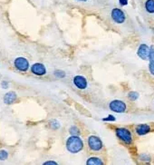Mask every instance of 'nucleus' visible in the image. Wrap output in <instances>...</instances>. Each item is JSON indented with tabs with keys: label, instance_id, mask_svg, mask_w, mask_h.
Instances as JSON below:
<instances>
[{
	"label": "nucleus",
	"instance_id": "nucleus-1",
	"mask_svg": "<svg viewBox=\"0 0 154 165\" xmlns=\"http://www.w3.org/2000/svg\"><path fill=\"white\" fill-rule=\"evenodd\" d=\"M66 148L72 153H77L84 148V142L79 136L72 135L66 141Z\"/></svg>",
	"mask_w": 154,
	"mask_h": 165
},
{
	"label": "nucleus",
	"instance_id": "nucleus-2",
	"mask_svg": "<svg viewBox=\"0 0 154 165\" xmlns=\"http://www.w3.org/2000/svg\"><path fill=\"white\" fill-rule=\"evenodd\" d=\"M116 136L121 140L123 141L126 144H132V133L127 129V128H117L115 131Z\"/></svg>",
	"mask_w": 154,
	"mask_h": 165
},
{
	"label": "nucleus",
	"instance_id": "nucleus-3",
	"mask_svg": "<svg viewBox=\"0 0 154 165\" xmlns=\"http://www.w3.org/2000/svg\"><path fill=\"white\" fill-rule=\"evenodd\" d=\"M109 108L111 111H112L114 113L122 114L126 111V103L121 100H113V101L110 102Z\"/></svg>",
	"mask_w": 154,
	"mask_h": 165
},
{
	"label": "nucleus",
	"instance_id": "nucleus-4",
	"mask_svg": "<svg viewBox=\"0 0 154 165\" xmlns=\"http://www.w3.org/2000/svg\"><path fill=\"white\" fill-rule=\"evenodd\" d=\"M111 19L113 20V22L116 24H122L126 20V16H125L124 12L120 8H113L111 10Z\"/></svg>",
	"mask_w": 154,
	"mask_h": 165
},
{
	"label": "nucleus",
	"instance_id": "nucleus-5",
	"mask_svg": "<svg viewBox=\"0 0 154 165\" xmlns=\"http://www.w3.org/2000/svg\"><path fill=\"white\" fill-rule=\"evenodd\" d=\"M89 148L93 152H99L103 149V141L95 135H91L88 138Z\"/></svg>",
	"mask_w": 154,
	"mask_h": 165
},
{
	"label": "nucleus",
	"instance_id": "nucleus-6",
	"mask_svg": "<svg viewBox=\"0 0 154 165\" xmlns=\"http://www.w3.org/2000/svg\"><path fill=\"white\" fill-rule=\"evenodd\" d=\"M150 52H151V47H149L146 44H141L140 47H138L137 50V55L141 59V60H149L150 56Z\"/></svg>",
	"mask_w": 154,
	"mask_h": 165
},
{
	"label": "nucleus",
	"instance_id": "nucleus-7",
	"mask_svg": "<svg viewBox=\"0 0 154 165\" xmlns=\"http://www.w3.org/2000/svg\"><path fill=\"white\" fill-rule=\"evenodd\" d=\"M73 84L80 90H85L87 88L88 86V83L87 80L85 76L83 75H75L73 79Z\"/></svg>",
	"mask_w": 154,
	"mask_h": 165
},
{
	"label": "nucleus",
	"instance_id": "nucleus-8",
	"mask_svg": "<svg viewBox=\"0 0 154 165\" xmlns=\"http://www.w3.org/2000/svg\"><path fill=\"white\" fill-rule=\"evenodd\" d=\"M15 66L18 70L25 72V71L28 70V68H29V62L24 57H17L15 60Z\"/></svg>",
	"mask_w": 154,
	"mask_h": 165
},
{
	"label": "nucleus",
	"instance_id": "nucleus-9",
	"mask_svg": "<svg viewBox=\"0 0 154 165\" xmlns=\"http://www.w3.org/2000/svg\"><path fill=\"white\" fill-rule=\"evenodd\" d=\"M31 71L34 74L36 75H39V76H42L44 75L45 73H46V69L44 67V66L43 64H40V63H36L34 64L32 66H31Z\"/></svg>",
	"mask_w": 154,
	"mask_h": 165
},
{
	"label": "nucleus",
	"instance_id": "nucleus-10",
	"mask_svg": "<svg viewBox=\"0 0 154 165\" xmlns=\"http://www.w3.org/2000/svg\"><path fill=\"white\" fill-rule=\"evenodd\" d=\"M151 131V127L149 124H139L135 128V132L138 135H144Z\"/></svg>",
	"mask_w": 154,
	"mask_h": 165
},
{
	"label": "nucleus",
	"instance_id": "nucleus-11",
	"mask_svg": "<svg viewBox=\"0 0 154 165\" xmlns=\"http://www.w3.org/2000/svg\"><path fill=\"white\" fill-rule=\"evenodd\" d=\"M17 95L15 92H8L5 94V97H4V102L6 104H12L13 103H15V101L17 100Z\"/></svg>",
	"mask_w": 154,
	"mask_h": 165
},
{
	"label": "nucleus",
	"instance_id": "nucleus-12",
	"mask_svg": "<svg viewBox=\"0 0 154 165\" xmlns=\"http://www.w3.org/2000/svg\"><path fill=\"white\" fill-rule=\"evenodd\" d=\"M149 71L154 76V46L151 47V52L149 56Z\"/></svg>",
	"mask_w": 154,
	"mask_h": 165
},
{
	"label": "nucleus",
	"instance_id": "nucleus-13",
	"mask_svg": "<svg viewBox=\"0 0 154 165\" xmlns=\"http://www.w3.org/2000/svg\"><path fill=\"white\" fill-rule=\"evenodd\" d=\"M86 165H103V160L98 157H91L86 162Z\"/></svg>",
	"mask_w": 154,
	"mask_h": 165
},
{
	"label": "nucleus",
	"instance_id": "nucleus-14",
	"mask_svg": "<svg viewBox=\"0 0 154 165\" xmlns=\"http://www.w3.org/2000/svg\"><path fill=\"white\" fill-rule=\"evenodd\" d=\"M144 6L149 14H154V0H146Z\"/></svg>",
	"mask_w": 154,
	"mask_h": 165
},
{
	"label": "nucleus",
	"instance_id": "nucleus-15",
	"mask_svg": "<svg viewBox=\"0 0 154 165\" xmlns=\"http://www.w3.org/2000/svg\"><path fill=\"white\" fill-rule=\"evenodd\" d=\"M139 94L137 93V92H135V91H132V92H130L129 94H128V99L130 100V101H136L138 98H139Z\"/></svg>",
	"mask_w": 154,
	"mask_h": 165
},
{
	"label": "nucleus",
	"instance_id": "nucleus-16",
	"mask_svg": "<svg viewBox=\"0 0 154 165\" xmlns=\"http://www.w3.org/2000/svg\"><path fill=\"white\" fill-rule=\"evenodd\" d=\"M71 135H75V136H78L80 134V130L76 127V126H72L69 130Z\"/></svg>",
	"mask_w": 154,
	"mask_h": 165
},
{
	"label": "nucleus",
	"instance_id": "nucleus-17",
	"mask_svg": "<svg viewBox=\"0 0 154 165\" xmlns=\"http://www.w3.org/2000/svg\"><path fill=\"white\" fill-rule=\"evenodd\" d=\"M54 74L57 78H64V77H66V72L63 70H55L54 72Z\"/></svg>",
	"mask_w": 154,
	"mask_h": 165
},
{
	"label": "nucleus",
	"instance_id": "nucleus-18",
	"mask_svg": "<svg viewBox=\"0 0 154 165\" xmlns=\"http://www.w3.org/2000/svg\"><path fill=\"white\" fill-rule=\"evenodd\" d=\"M7 157H8L7 152L5 151V150H1V151H0V160H1V161H5V160L7 159Z\"/></svg>",
	"mask_w": 154,
	"mask_h": 165
},
{
	"label": "nucleus",
	"instance_id": "nucleus-19",
	"mask_svg": "<svg viewBox=\"0 0 154 165\" xmlns=\"http://www.w3.org/2000/svg\"><path fill=\"white\" fill-rule=\"evenodd\" d=\"M50 125L53 129H58L60 127V123L56 120H52L50 122Z\"/></svg>",
	"mask_w": 154,
	"mask_h": 165
},
{
	"label": "nucleus",
	"instance_id": "nucleus-20",
	"mask_svg": "<svg viewBox=\"0 0 154 165\" xmlns=\"http://www.w3.org/2000/svg\"><path fill=\"white\" fill-rule=\"evenodd\" d=\"M116 119H115V117L113 116V115H108L107 117L105 118H103V121H104V122H114Z\"/></svg>",
	"mask_w": 154,
	"mask_h": 165
},
{
	"label": "nucleus",
	"instance_id": "nucleus-21",
	"mask_svg": "<svg viewBox=\"0 0 154 165\" xmlns=\"http://www.w3.org/2000/svg\"><path fill=\"white\" fill-rule=\"evenodd\" d=\"M128 2H129V0H119L120 5H121V6H127V5H128Z\"/></svg>",
	"mask_w": 154,
	"mask_h": 165
},
{
	"label": "nucleus",
	"instance_id": "nucleus-22",
	"mask_svg": "<svg viewBox=\"0 0 154 165\" xmlns=\"http://www.w3.org/2000/svg\"><path fill=\"white\" fill-rule=\"evenodd\" d=\"M43 165H58L57 163H55L54 161H47L45 162Z\"/></svg>",
	"mask_w": 154,
	"mask_h": 165
},
{
	"label": "nucleus",
	"instance_id": "nucleus-23",
	"mask_svg": "<svg viewBox=\"0 0 154 165\" xmlns=\"http://www.w3.org/2000/svg\"><path fill=\"white\" fill-rule=\"evenodd\" d=\"M1 86H2V88L6 89V88L8 87V83H7V82H6V81H3V82L1 83Z\"/></svg>",
	"mask_w": 154,
	"mask_h": 165
},
{
	"label": "nucleus",
	"instance_id": "nucleus-24",
	"mask_svg": "<svg viewBox=\"0 0 154 165\" xmlns=\"http://www.w3.org/2000/svg\"><path fill=\"white\" fill-rule=\"evenodd\" d=\"M78 1H83V2H85V1H86V0H78Z\"/></svg>",
	"mask_w": 154,
	"mask_h": 165
}]
</instances>
